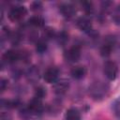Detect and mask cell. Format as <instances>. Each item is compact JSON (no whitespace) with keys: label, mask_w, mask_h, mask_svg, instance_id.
I'll return each instance as SVG.
<instances>
[{"label":"cell","mask_w":120,"mask_h":120,"mask_svg":"<svg viewBox=\"0 0 120 120\" xmlns=\"http://www.w3.org/2000/svg\"><path fill=\"white\" fill-rule=\"evenodd\" d=\"M86 68L83 66H76L71 68L70 70V75L73 79L75 80H82L85 77L86 75Z\"/></svg>","instance_id":"12"},{"label":"cell","mask_w":120,"mask_h":120,"mask_svg":"<svg viewBox=\"0 0 120 120\" xmlns=\"http://www.w3.org/2000/svg\"><path fill=\"white\" fill-rule=\"evenodd\" d=\"M26 78L29 82H31L32 83H35L38 81L39 79V71L36 67H30L27 70H26Z\"/></svg>","instance_id":"14"},{"label":"cell","mask_w":120,"mask_h":120,"mask_svg":"<svg viewBox=\"0 0 120 120\" xmlns=\"http://www.w3.org/2000/svg\"><path fill=\"white\" fill-rule=\"evenodd\" d=\"M53 92L57 96H62L66 94L69 89V81L67 79H58L53 83Z\"/></svg>","instance_id":"9"},{"label":"cell","mask_w":120,"mask_h":120,"mask_svg":"<svg viewBox=\"0 0 120 120\" xmlns=\"http://www.w3.org/2000/svg\"><path fill=\"white\" fill-rule=\"evenodd\" d=\"M55 39H56V42L60 46H64L68 41V34L66 31H60L56 34Z\"/></svg>","instance_id":"18"},{"label":"cell","mask_w":120,"mask_h":120,"mask_svg":"<svg viewBox=\"0 0 120 120\" xmlns=\"http://www.w3.org/2000/svg\"><path fill=\"white\" fill-rule=\"evenodd\" d=\"M82 8L85 12L86 15H92L94 12V8H93V4L89 1H83L82 2Z\"/></svg>","instance_id":"20"},{"label":"cell","mask_w":120,"mask_h":120,"mask_svg":"<svg viewBox=\"0 0 120 120\" xmlns=\"http://www.w3.org/2000/svg\"><path fill=\"white\" fill-rule=\"evenodd\" d=\"M58 76H59V69L55 67L48 68L43 73V79L48 83H54L58 80Z\"/></svg>","instance_id":"10"},{"label":"cell","mask_w":120,"mask_h":120,"mask_svg":"<svg viewBox=\"0 0 120 120\" xmlns=\"http://www.w3.org/2000/svg\"><path fill=\"white\" fill-rule=\"evenodd\" d=\"M112 17L113 22H114L116 25H119V26H120V5H118V6L114 8Z\"/></svg>","instance_id":"23"},{"label":"cell","mask_w":120,"mask_h":120,"mask_svg":"<svg viewBox=\"0 0 120 120\" xmlns=\"http://www.w3.org/2000/svg\"><path fill=\"white\" fill-rule=\"evenodd\" d=\"M112 110L114 112V115L118 120H120V97L117 98L113 103H112Z\"/></svg>","instance_id":"22"},{"label":"cell","mask_w":120,"mask_h":120,"mask_svg":"<svg viewBox=\"0 0 120 120\" xmlns=\"http://www.w3.org/2000/svg\"><path fill=\"white\" fill-rule=\"evenodd\" d=\"M116 44V40H115V38L113 36H107L102 44H101V47H100V55L102 57H108L111 55L114 46Z\"/></svg>","instance_id":"6"},{"label":"cell","mask_w":120,"mask_h":120,"mask_svg":"<svg viewBox=\"0 0 120 120\" xmlns=\"http://www.w3.org/2000/svg\"><path fill=\"white\" fill-rule=\"evenodd\" d=\"M48 45H47V40H45L44 38H39L37 42H36V52L38 53H44L47 51Z\"/></svg>","instance_id":"19"},{"label":"cell","mask_w":120,"mask_h":120,"mask_svg":"<svg viewBox=\"0 0 120 120\" xmlns=\"http://www.w3.org/2000/svg\"><path fill=\"white\" fill-rule=\"evenodd\" d=\"M65 120H82L81 112L76 108H69L65 113Z\"/></svg>","instance_id":"15"},{"label":"cell","mask_w":120,"mask_h":120,"mask_svg":"<svg viewBox=\"0 0 120 120\" xmlns=\"http://www.w3.org/2000/svg\"><path fill=\"white\" fill-rule=\"evenodd\" d=\"M56 31L51 27V26H46L43 30V36H42V38H44L45 40H50V39H52V38H55L56 37Z\"/></svg>","instance_id":"17"},{"label":"cell","mask_w":120,"mask_h":120,"mask_svg":"<svg viewBox=\"0 0 120 120\" xmlns=\"http://www.w3.org/2000/svg\"><path fill=\"white\" fill-rule=\"evenodd\" d=\"M46 94H47L46 88L44 86H42V85H39V86L36 87V89H35V96L34 97L38 98L39 99H42L46 96Z\"/></svg>","instance_id":"21"},{"label":"cell","mask_w":120,"mask_h":120,"mask_svg":"<svg viewBox=\"0 0 120 120\" xmlns=\"http://www.w3.org/2000/svg\"><path fill=\"white\" fill-rule=\"evenodd\" d=\"M110 90V85L102 81H97L94 82L88 88V93L89 96L96 101H99L103 99L108 92Z\"/></svg>","instance_id":"2"},{"label":"cell","mask_w":120,"mask_h":120,"mask_svg":"<svg viewBox=\"0 0 120 120\" xmlns=\"http://www.w3.org/2000/svg\"><path fill=\"white\" fill-rule=\"evenodd\" d=\"M0 120H12V117L8 112H2L0 114Z\"/></svg>","instance_id":"26"},{"label":"cell","mask_w":120,"mask_h":120,"mask_svg":"<svg viewBox=\"0 0 120 120\" xmlns=\"http://www.w3.org/2000/svg\"><path fill=\"white\" fill-rule=\"evenodd\" d=\"M81 47L79 45H73L69 49L66 50L64 52V58L68 63H76L81 58Z\"/></svg>","instance_id":"7"},{"label":"cell","mask_w":120,"mask_h":120,"mask_svg":"<svg viewBox=\"0 0 120 120\" xmlns=\"http://www.w3.org/2000/svg\"><path fill=\"white\" fill-rule=\"evenodd\" d=\"M27 10H26V8L23 7V6H21V5H17V6H13L9 11H8V19L12 22H18L20 20H22L25 14H26Z\"/></svg>","instance_id":"8"},{"label":"cell","mask_w":120,"mask_h":120,"mask_svg":"<svg viewBox=\"0 0 120 120\" xmlns=\"http://www.w3.org/2000/svg\"><path fill=\"white\" fill-rule=\"evenodd\" d=\"M44 111V106L42 99L38 98H33L28 104L20 110V112L23 118H28L32 116H39Z\"/></svg>","instance_id":"1"},{"label":"cell","mask_w":120,"mask_h":120,"mask_svg":"<svg viewBox=\"0 0 120 120\" xmlns=\"http://www.w3.org/2000/svg\"><path fill=\"white\" fill-rule=\"evenodd\" d=\"M20 105L19 99H2L1 100V107L7 109H14Z\"/></svg>","instance_id":"16"},{"label":"cell","mask_w":120,"mask_h":120,"mask_svg":"<svg viewBox=\"0 0 120 120\" xmlns=\"http://www.w3.org/2000/svg\"><path fill=\"white\" fill-rule=\"evenodd\" d=\"M103 73L109 81H114L118 74V66L112 60H107L103 64Z\"/></svg>","instance_id":"4"},{"label":"cell","mask_w":120,"mask_h":120,"mask_svg":"<svg viewBox=\"0 0 120 120\" xmlns=\"http://www.w3.org/2000/svg\"><path fill=\"white\" fill-rule=\"evenodd\" d=\"M26 22H27V25H29L33 28H41L45 24L44 19L39 15H34V16L30 17Z\"/></svg>","instance_id":"13"},{"label":"cell","mask_w":120,"mask_h":120,"mask_svg":"<svg viewBox=\"0 0 120 120\" xmlns=\"http://www.w3.org/2000/svg\"><path fill=\"white\" fill-rule=\"evenodd\" d=\"M59 11L66 19H71L76 13V8L70 3H63L59 6Z\"/></svg>","instance_id":"11"},{"label":"cell","mask_w":120,"mask_h":120,"mask_svg":"<svg viewBox=\"0 0 120 120\" xmlns=\"http://www.w3.org/2000/svg\"><path fill=\"white\" fill-rule=\"evenodd\" d=\"M76 23H77L78 28H79L81 31L86 33L87 35L92 36V37H95V36L97 35V33H96L95 30L93 29V25H92L91 20H90L88 17H86V16H82V17L78 18Z\"/></svg>","instance_id":"5"},{"label":"cell","mask_w":120,"mask_h":120,"mask_svg":"<svg viewBox=\"0 0 120 120\" xmlns=\"http://www.w3.org/2000/svg\"><path fill=\"white\" fill-rule=\"evenodd\" d=\"M41 8H42V3L39 2V1H35L31 5V8L33 10H40Z\"/></svg>","instance_id":"24"},{"label":"cell","mask_w":120,"mask_h":120,"mask_svg":"<svg viewBox=\"0 0 120 120\" xmlns=\"http://www.w3.org/2000/svg\"><path fill=\"white\" fill-rule=\"evenodd\" d=\"M8 82L7 79L2 78V79L0 80V90H1V93L6 90V88L8 87Z\"/></svg>","instance_id":"25"},{"label":"cell","mask_w":120,"mask_h":120,"mask_svg":"<svg viewBox=\"0 0 120 120\" xmlns=\"http://www.w3.org/2000/svg\"><path fill=\"white\" fill-rule=\"evenodd\" d=\"M3 62L9 64V65H13L17 62H19L20 60H27L28 58V54L26 52L15 50V49H10L4 52L3 54Z\"/></svg>","instance_id":"3"}]
</instances>
